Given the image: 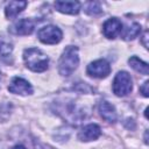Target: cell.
Here are the masks:
<instances>
[{"label": "cell", "mask_w": 149, "mask_h": 149, "mask_svg": "<svg viewBox=\"0 0 149 149\" xmlns=\"http://www.w3.org/2000/svg\"><path fill=\"white\" fill-rule=\"evenodd\" d=\"M27 6V1H9L5 8V15L8 19H14Z\"/></svg>", "instance_id": "cell-12"}, {"label": "cell", "mask_w": 149, "mask_h": 149, "mask_svg": "<svg viewBox=\"0 0 149 149\" xmlns=\"http://www.w3.org/2000/svg\"><path fill=\"white\" fill-rule=\"evenodd\" d=\"M13 51V44L9 40L3 36H0V56L6 57L9 56Z\"/></svg>", "instance_id": "cell-15"}, {"label": "cell", "mask_w": 149, "mask_h": 149, "mask_svg": "<svg viewBox=\"0 0 149 149\" xmlns=\"http://www.w3.org/2000/svg\"><path fill=\"white\" fill-rule=\"evenodd\" d=\"M140 33H141V26H140L139 23L134 22V23L127 26L126 28H122L120 35H121V37H122L123 40L129 41V40L135 38Z\"/></svg>", "instance_id": "cell-13"}, {"label": "cell", "mask_w": 149, "mask_h": 149, "mask_svg": "<svg viewBox=\"0 0 149 149\" xmlns=\"http://www.w3.org/2000/svg\"><path fill=\"white\" fill-rule=\"evenodd\" d=\"M133 81L128 72L120 71L113 80V92L118 97H125L132 92Z\"/></svg>", "instance_id": "cell-3"}, {"label": "cell", "mask_w": 149, "mask_h": 149, "mask_svg": "<svg viewBox=\"0 0 149 149\" xmlns=\"http://www.w3.org/2000/svg\"><path fill=\"white\" fill-rule=\"evenodd\" d=\"M86 72L88 76L94 78H105L111 72V65L105 59H98L87 65Z\"/></svg>", "instance_id": "cell-5"}, {"label": "cell", "mask_w": 149, "mask_h": 149, "mask_svg": "<svg viewBox=\"0 0 149 149\" xmlns=\"http://www.w3.org/2000/svg\"><path fill=\"white\" fill-rule=\"evenodd\" d=\"M85 12L90 15H98L101 13V7H100V3L97 2V1H91V2H87L86 3V7H85Z\"/></svg>", "instance_id": "cell-16"}, {"label": "cell", "mask_w": 149, "mask_h": 149, "mask_svg": "<svg viewBox=\"0 0 149 149\" xmlns=\"http://www.w3.org/2000/svg\"><path fill=\"white\" fill-rule=\"evenodd\" d=\"M148 85H149V81L148 80H146L144 83H143V85L140 87V91H141V93L143 94V97H148L149 94V92H148Z\"/></svg>", "instance_id": "cell-18"}, {"label": "cell", "mask_w": 149, "mask_h": 149, "mask_svg": "<svg viewBox=\"0 0 149 149\" xmlns=\"http://www.w3.org/2000/svg\"><path fill=\"white\" fill-rule=\"evenodd\" d=\"M62 30L52 24L42 27L37 33L38 40L45 44H56L62 40Z\"/></svg>", "instance_id": "cell-4"}, {"label": "cell", "mask_w": 149, "mask_h": 149, "mask_svg": "<svg viewBox=\"0 0 149 149\" xmlns=\"http://www.w3.org/2000/svg\"><path fill=\"white\" fill-rule=\"evenodd\" d=\"M55 8L64 14H78L80 10V2L78 1H56L55 3Z\"/></svg>", "instance_id": "cell-10"}, {"label": "cell", "mask_w": 149, "mask_h": 149, "mask_svg": "<svg viewBox=\"0 0 149 149\" xmlns=\"http://www.w3.org/2000/svg\"><path fill=\"white\" fill-rule=\"evenodd\" d=\"M121 30H122V23L116 17L108 19L107 21H105L102 26V33L107 38H115L118 35L121 34Z\"/></svg>", "instance_id": "cell-7"}, {"label": "cell", "mask_w": 149, "mask_h": 149, "mask_svg": "<svg viewBox=\"0 0 149 149\" xmlns=\"http://www.w3.org/2000/svg\"><path fill=\"white\" fill-rule=\"evenodd\" d=\"M79 64V56H78V48L73 45H69L63 51L59 62H58V71L62 76L69 77L72 72L77 69Z\"/></svg>", "instance_id": "cell-2"}, {"label": "cell", "mask_w": 149, "mask_h": 149, "mask_svg": "<svg viewBox=\"0 0 149 149\" xmlns=\"http://www.w3.org/2000/svg\"><path fill=\"white\" fill-rule=\"evenodd\" d=\"M35 21L31 19H21L10 27V31L15 35H29L34 31Z\"/></svg>", "instance_id": "cell-8"}, {"label": "cell", "mask_w": 149, "mask_h": 149, "mask_svg": "<svg viewBox=\"0 0 149 149\" xmlns=\"http://www.w3.org/2000/svg\"><path fill=\"white\" fill-rule=\"evenodd\" d=\"M128 63L130 64V66H132L135 71H137V72H140V73H143V74H148V73H149L148 64H147L146 62L141 61L139 57H136V56L130 57L129 61H128Z\"/></svg>", "instance_id": "cell-14"}, {"label": "cell", "mask_w": 149, "mask_h": 149, "mask_svg": "<svg viewBox=\"0 0 149 149\" xmlns=\"http://www.w3.org/2000/svg\"><path fill=\"white\" fill-rule=\"evenodd\" d=\"M34 147H35V149H55L51 146L45 144V143H42V142H40L37 140H34Z\"/></svg>", "instance_id": "cell-17"}, {"label": "cell", "mask_w": 149, "mask_h": 149, "mask_svg": "<svg viewBox=\"0 0 149 149\" xmlns=\"http://www.w3.org/2000/svg\"><path fill=\"white\" fill-rule=\"evenodd\" d=\"M23 61L26 66L34 72H43L48 69V56L37 48H28L23 51Z\"/></svg>", "instance_id": "cell-1"}, {"label": "cell", "mask_w": 149, "mask_h": 149, "mask_svg": "<svg viewBox=\"0 0 149 149\" xmlns=\"http://www.w3.org/2000/svg\"><path fill=\"white\" fill-rule=\"evenodd\" d=\"M101 134V129L98 125L95 123H91V125H87L85 126L79 133H78V139L80 141H84V142H88V141H93V140H97Z\"/></svg>", "instance_id": "cell-9"}, {"label": "cell", "mask_w": 149, "mask_h": 149, "mask_svg": "<svg viewBox=\"0 0 149 149\" xmlns=\"http://www.w3.org/2000/svg\"><path fill=\"white\" fill-rule=\"evenodd\" d=\"M147 40H148V31H144V34H143V36H142V43H143L144 48H148Z\"/></svg>", "instance_id": "cell-19"}, {"label": "cell", "mask_w": 149, "mask_h": 149, "mask_svg": "<svg viewBox=\"0 0 149 149\" xmlns=\"http://www.w3.org/2000/svg\"><path fill=\"white\" fill-rule=\"evenodd\" d=\"M99 112L100 115L108 122H115L116 121V112L112 104H109L106 100L100 101L99 104Z\"/></svg>", "instance_id": "cell-11"}, {"label": "cell", "mask_w": 149, "mask_h": 149, "mask_svg": "<svg viewBox=\"0 0 149 149\" xmlns=\"http://www.w3.org/2000/svg\"><path fill=\"white\" fill-rule=\"evenodd\" d=\"M8 91L14 94H21V95H28L33 93L31 85L23 78L15 77L12 79V81L8 85Z\"/></svg>", "instance_id": "cell-6"}, {"label": "cell", "mask_w": 149, "mask_h": 149, "mask_svg": "<svg viewBox=\"0 0 149 149\" xmlns=\"http://www.w3.org/2000/svg\"><path fill=\"white\" fill-rule=\"evenodd\" d=\"M12 149H26V147L22 146V144H16V146H14Z\"/></svg>", "instance_id": "cell-20"}]
</instances>
